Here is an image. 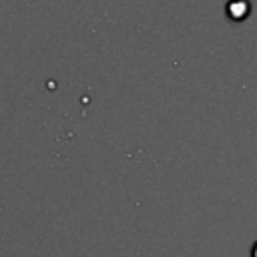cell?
Masks as SVG:
<instances>
[{
  "label": "cell",
  "mask_w": 257,
  "mask_h": 257,
  "mask_svg": "<svg viewBox=\"0 0 257 257\" xmlns=\"http://www.w3.org/2000/svg\"><path fill=\"white\" fill-rule=\"evenodd\" d=\"M251 257H257V241H255L253 247H251Z\"/></svg>",
  "instance_id": "obj_2"
},
{
  "label": "cell",
  "mask_w": 257,
  "mask_h": 257,
  "mask_svg": "<svg viewBox=\"0 0 257 257\" xmlns=\"http://www.w3.org/2000/svg\"><path fill=\"white\" fill-rule=\"evenodd\" d=\"M251 6L247 0H229L227 4V14L231 20H243L247 14H249Z\"/></svg>",
  "instance_id": "obj_1"
}]
</instances>
